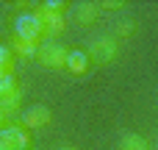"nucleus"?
I'll return each instance as SVG.
<instances>
[{"label":"nucleus","mask_w":158,"mask_h":150,"mask_svg":"<svg viewBox=\"0 0 158 150\" xmlns=\"http://www.w3.org/2000/svg\"><path fill=\"white\" fill-rule=\"evenodd\" d=\"M86 56H89V64H111L119 56V42L108 33H100L89 42Z\"/></svg>","instance_id":"nucleus-1"},{"label":"nucleus","mask_w":158,"mask_h":150,"mask_svg":"<svg viewBox=\"0 0 158 150\" xmlns=\"http://www.w3.org/2000/svg\"><path fill=\"white\" fill-rule=\"evenodd\" d=\"M42 36H44V25H42V17L36 11H22L14 19V39H22V42L36 45Z\"/></svg>","instance_id":"nucleus-2"},{"label":"nucleus","mask_w":158,"mask_h":150,"mask_svg":"<svg viewBox=\"0 0 158 150\" xmlns=\"http://www.w3.org/2000/svg\"><path fill=\"white\" fill-rule=\"evenodd\" d=\"M67 47L58 42V39H47L44 45H39L36 50V58L47 67V70H64L67 67Z\"/></svg>","instance_id":"nucleus-3"},{"label":"nucleus","mask_w":158,"mask_h":150,"mask_svg":"<svg viewBox=\"0 0 158 150\" xmlns=\"http://www.w3.org/2000/svg\"><path fill=\"white\" fill-rule=\"evenodd\" d=\"M0 150H31V134L22 125H6L0 131Z\"/></svg>","instance_id":"nucleus-4"},{"label":"nucleus","mask_w":158,"mask_h":150,"mask_svg":"<svg viewBox=\"0 0 158 150\" xmlns=\"http://www.w3.org/2000/svg\"><path fill=\"white\" fill-rule=\"evenodd\" d=\"M50 120H53V111H50L47 106H42V103L25 106V111L19 114V125H22L25 131H33V128H44V125H50Z\"/></svg>","instance_id":"nucleus-5"},{"label":"nucleus","mask_w":158,"mask_h":150,"mask_svg":"<svg viewBox=\"0 0 158 150\" xmlns=\"http://www.w3.org/2000/svg\"><path fill=\"white\" fill-rule=\"evenodd\" d=\"M100 17V6L92 3V0H81L75 6H69V19L78 25V28H92Z\"/></svg>","instance_id":"nucleus-6"},{"label":"nucleus","mask_w":158,"mask_h":150,"mask_svg":"<svg viewBox=\"0 0 158 150\" xmlns=\"http://www.w3.org/2000/svg\"><path fill=\"white\" fill-rule=\"evenodd\" d=\"M64 70H69L72 75H83L86 70H89V56H86V50H69L67 53V67Z\"/></svg>","instance_id":"nucleus-7"},{"label":"nucleus","mask_w":158,"mask_h":150,"mask_svg":"<svg viewBox=\"0 0 158 150\" xmlns=\"http://www.w3.org/2000/svg\"><path fill=\"white\" fill-rule=\"evenodd\" d=\"M36 14L42 17L44 33H50V36H58V33L64 31V25H67V17H64V14H42V11H36Z\"/></svg>","instance_id":"nucleus-8"},{"label":"nucleus","mask_w":158,"mask_h":150,"mask_svg":"<svg viewBox=\"0 0 158 150\" xmlns=\"http://www.w3.org/2000/svg\"><path fill=\"white\" fill-rule=\"evenodd\" d=\"M117 150H150V142L144 136H139V134H125L119 139Z\"/></svg>","instance_id":"nucleus-9"},{"label":"nucleus","mask_w":158,"mask_h":150,"mask_svg":"<svg viewBox=\"0 0 158 150\" xmlns=\"http://www.w3.org/2000/svg\"><path fill=\"white\" fill-rule=\"evenodd\" d=\"M11 53H17V56H22V58H36V45H31V42H22V39H11Z\"/></svg>","instance_id":"nucleus-10"},{"label":"nucleus","mask_w":158,"mask_h":150,"mask_svg":"<svg viewBox=\"0 0 158 150\" xmlns=\"http://www.w3.org/2000/svg\"><path fill=\"white\" fill-rule=\"evenodd\" d=\"M19 100H22V89H17V92H11V95H0V111H3V114L17 111V109H19Z\"/></svg>","instance_id":"nucleus-11"},{"label":"nucleus","mask_w":158,"mask_h":150,"mask_svg":"<svg viewBox=\"0 0 158 150\" xmlns=\"http://www.w3.org/2000/svg\"><path fill=\"white\" fill-rule=\"evenodd\" d=\"M36 11H42V14H64V11H69V6L64 0H44V3H36Z\"/></svg>","instance_id":"nucleus-12"},{"label":"nucleus","mask_w":158,"mask_h":150,"mask_svg":"<svg viewBox=\"0 0 158 150\" xmlns=\"http://www.w3.org/2000/svg\"><path fill=\"white\" fill-rule=\"evenodd\" d=\"M136 28H139L136 19H128V17H125V19L117 22V28H114V39H128V36L136 33Z\"/></svg>","instance_id":"nucleus-13"},{"label":"nucleus","mask_w":158,"mask_h":150,"mask_svg":"<svg viewBox=\"0 0 158 150\" xmlns=\"http://www.w3.org/2000/svg\"><path fill=\"white\" fill-rule=\"evenodd\" d=\"M3 72H14V53L8 45H0V75Z\"/></svg>","instance_id":"nucleus-14"},{"label":"nucleus","mask_w":158,"mask_h":150,"mask_svg":"<svg viewBox=\"0 0 158 150\" xmlns=\"http://www.w3.org/2000/svg\"><path fill=\"white\" fill-rule=\"evenodd\" d=\"M19 86H17V78H14V72H3L0 75V95H11V92H17Z\"/></svg>","instance_id":"nucleus-15"},{"label":"nucleus","mask_w":158,"mask_h":150,"mask_svg":"<svg viewBox=\"0 0 158 150\" xmlns=\"http://www.w3.org/2000/svg\"><path fill=\"white\" fill-rule=\"evenodd\" d=\"M100 8H125L128 3L125 0H103V3H97Z\"/></svg>","instance_id":"nucleus-16"},{"label":"nucleus","mask_w":158,"mask_h":150,"mask_svg":"<svg viewBox=\"0 0 158 150\" xmlns=\"http://www.w3.org/2000/svg\"><path fill=\"white\" fill-rule=\"evenodd\" d=\"M3 122H6V114H3V111H0V131H3V128H6V125H3Z\"/></svg>","instance_id":"nucleus-17"},{"label":"nucleus","mask_w":158,"mask_h":150,"mask_svg":"<svg viewBox=\"0 0 158 150\" xmlns=\"http://www.w3.org/2000/svg\"><path fill=\"white\" fill-rule=\"evenodd\" d=\"M67 150H69V148H67Z\"/></svg>","instance_id":"nucleus-18"}]
</instances>
